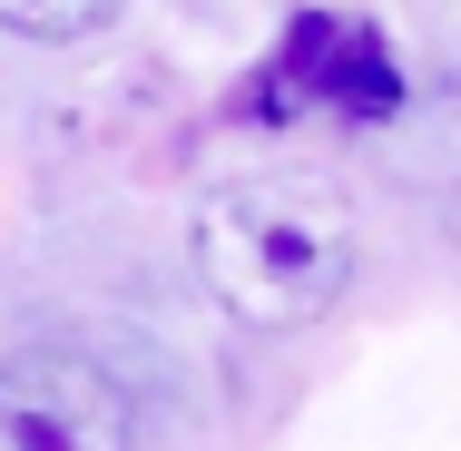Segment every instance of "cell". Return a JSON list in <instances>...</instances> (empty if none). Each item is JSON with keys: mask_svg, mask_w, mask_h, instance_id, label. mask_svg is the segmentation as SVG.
Instances as JSON below:
<instances>
[{"mask_svg": "<svg viewBox=\"0 0 461 451\" xmlns=\"http://www.w3.org/2000/svg\"><path fill=\"white\" fill-rule=\"evenodd\" d=\"M196 275L246 334H294L354 284V206L304 167L236 177L196 206Z\"/></svg>", "mask_w": 461, "mask_h": 451, "instance_id": "6da1fadb", "label": "cell"}, {"mask_svg": "<svg viewBox=\"0 0 461 451\" xmlns=\"http://www.w3.org/2000/svg\"><path fill=\"white\" fill-rule=\"evenodd\" d=\"M0 451H138V392L89 344H10L0 354Z\"/></svg>", "mask_w": 461, "mask_h": 451, "instance_id": "7a4b0ae2", "label": "cell"}, {"mask_svg": "<svg viewBox=\"0 0 461 451\" xmlns=\"http://www.w3.org/2000/svg\"><path fill=\"white\" fill-rule=\"evenodd\" d=\"M393 98H402L393 40H383L373 20H354V10H304V20L285 30V50L266 59V89H256V108H266V118L314 108V118L373 128V118H393Z\"/></svg>", "mask_w": 461, "mask_h": 451, "instance_id": "3957f363", "label": "cell"}, {"mask_svg": "<svg viewBox=\"0 0 461 451\" xmlns=\"http://www.w3.org/2000/svg\"><path fill=\"white\" fill-rule=\"evenodd\" d=\"M128 0H0V30L10 40H40V50H69V40H98Z\"/></svg>", "mask_w": 461, "mask_h": 451, "instance_id": "277c9868", "label": "cell"}]
</instances>
